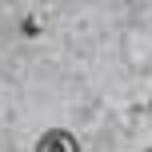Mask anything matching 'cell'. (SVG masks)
Returning <instances> with one entry per match:
<instances>
[{
    "label": "cell",
    "mask_w": 152,
    "mask_h": 152,
    "mask_svg": "<svg viewBox=\"0 0 152 152\" xmlns=\"http://www.w3.org/2000/svg\"><path fill=\"white\" fill-rule=\"evenodd\" d=\"M36 152H80V144H76L72 132L52 128V132H44V136L36 140Z\"/></svg>",
    "instance_id": "obj_1"
}]
</instances>
